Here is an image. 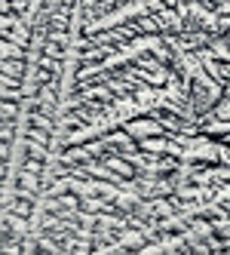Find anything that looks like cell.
Segmentation results:
<instances>
[{"label": "cell", "mask_w": 230, "mask_h": 255, "mask_svg": "<svg viewBox=\"0 0 230 255\" xmlns=\"http://www.w3.org/2000/svg\"><path fill=\"white\" fill-rule=\"evenodd\" d=\"M123 129H126L135 141H145V138H153V135H166L169 129H166V123L156 117V114H135V117H129L126 123H123Z\"/></svg>", "instance_id": "6da1fadb"}, {"label": "cell", "mask_w": 230, "mask_h": 255, "mask_svg": "<svg viewBox=\"0 0 230 255\" xmlns=\"http://www.w3.org/2000/svg\"><path fill=\"white\" fill-rule=\"evenodd\" d=\"M212 117H218V120H227L230 123V96H221L215 102V108H212Z\"/></svg>", "instance_id": "7a4b0ae2"}]
</instances>
